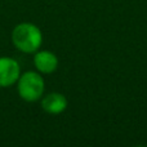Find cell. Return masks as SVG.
<instances>
[{"label":"cell","mask_w":147,"mask_h":147,"mask_svg":"<svg viewBox=\"0 0 147 147\" xmlns=\"http://www.w3.org/2000/svg\"><path fill=\"white\" fill-rule=\"evenodd\" d=\"M12 41L18 51L23 53H35L40 48L43 35L38 26L32 23H20L12 32Z\"/></svg>","instance_id":"1"},{"label":"cell","mask_w":147,"mask_h":147,"mask_svg":"<svg viewBox=\"0 0 147 147\" xmlns=\"http://www.w3.org/2000/svg\"><path fill=\"white\" fill-rule=\"evenodd\" d=\"M18 93L27 102L38 101L44 93V79L38 72H25L18 79Z\"/></svg>","instance_id":"2"},{"label":"cell","mask_w":147,"mask_h":147,"mask_svg":"<svg viewBox=\"0 0 147 147\" xmlns=\"http://www.w3.org/2000/svg\"><path fill=\"white\" fill-rule=\"evenodd\" d=\"M21 75L18 62L9 57H0V88H7L17 83Z\"/></svg>","instance_id":"3"},{"label":"cell","mask_w":147,"mask_h":147,"mask_svg":"<svg viewBox=\"0 0 147 147\" xmlns=\"http://www.w3.org/2000/svg\"><path fill=\"white\" fill-rule=\"evenodd\" d=\"M34 63L40 72L52 74L53 71H56L57 66H58V59H57L56 54L52 52L40 51L36 52L35 57H34Z\"/></svg>","instance_id":"4"},{"label":"cell","mask_w":147,"mask_h":147,"mask_svg":"<svg viewBox=\"0 0 147 147\" xmlns=\"http://www.w3.org/2000/svg\"><path fill=\"white\" fill-rule=\"evenodd\" d=\"M41 107L48 114H61L67 107V99L61 93H51L45 96L41 101Z\"/></svg>","instance_id":"5"}]
</instances>
